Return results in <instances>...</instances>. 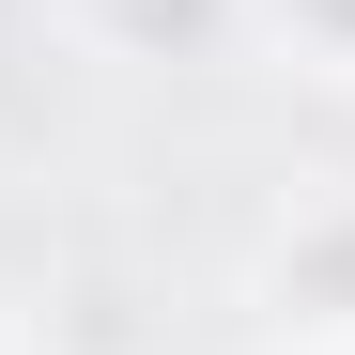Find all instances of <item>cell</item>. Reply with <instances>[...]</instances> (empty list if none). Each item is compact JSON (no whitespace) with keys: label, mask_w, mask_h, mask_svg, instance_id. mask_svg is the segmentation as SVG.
Wrapping results in <instances>:
<instances>
[{"label":"cell","mask_w":355,"mask_h":355,"mask_svg":"<svg viewBox=\"0 0 355 355\" xmlns=\"http://www.w3.org/2000/svg\"><path fill=\"white\" fill-rule=\"evenodd\" d=\"M248 309H263L293 355H340V340H355V186H309V201L263 232Z\"/></svg>","instance_id":"obj_1"},{"label":"cell","mask_w":355,"mask_h":355,"mask_svg":"<svg viewBox=\"0 0 355 355\" xmlns=\"http://www.w3.org/2000/svg\"><path fill=\"white\" fill-rule=\"evenodd\" d=\"M62 31L93 62H232L248 46V0H62Z\"/></svg>","instance_id":"obj_2"},{"label":"cell","mask_w":355,"mask_h":355,"mask_svg":"<svg viewBox=\"0 0 355 355\" xmlns=\"http://www.w3.org/2000/svg\"><path fill=\"white\" fill-rule=\"evenodd\" d=\"M248 46H278L293 78L355 93V0H248Z\"/></svg>","instance_id":"obj_3"},{"label":"cell","mask_w":355,"mask_h":355,"mask_svg":"<svg viewBox=\"0 0 355 355\" xmlns=\"http://www.w3.org/2000/svg\"><path fill=\"white\" fill-rule=\"evenodd\" d=\"M0 355H46V340H31V324H16V309H0Z\"/></svg>","instance_id":"obj_4"},{"label":"cell","mask_w":355,"mask_h":355,"mask_svg":"<svg viewBox=\"0 0 355 355\" xmlns=\"http://www.w3.org/2000/svg\"><path fill=\"white\" fill-rule=\"evenodd\" d=\"M340 355H355V340H340Z\"/></svg>","instance_id":"obj_5"}]
</instances>
